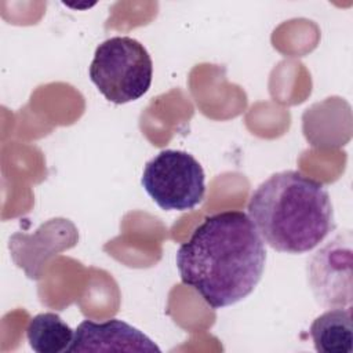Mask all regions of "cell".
I'll list each match as a JSON object with an SVG mask.
<instances>
[{"label":"cell","instance_id":"52a82bcc","mask_svg":"<svg viewBox=\"0 0 353 353\" xmlns=\"http://www.w3.org/2000/svg\"><path fill=\"white\" fill-rule=\"evenodd\" d=\"M74 331L59 314L46 312L30 319L26 327V338L30 347L37 353L68 352Z\"/></svg>","mask_w":353,"mask_h":353},{"label":"cell","instance_id":"6da1fadb","mask_svg":"<svg viewBox=\"0 0 353 353\" xmlns=\"http://www.w3.org/2000/svg\"><path fill=\"white\" fill-rule=\"evenodd\" d=\"M182 283L212 309L247 298L261 281L265 241L243 211L226 210L205 216L176 251Z\"/></svg>","mask_w":353,"mask_h":353},{"label":"cell","instance_id":"277c9868","mask_svg":"<svg viewBox=\"0 0 353 353\" xmlns=\"http://www.w3.org/2000/svg\"><path fill=\"white\" fill-rule=\"evenodd\" d=\"M141 183L150 199L165 211H188L205 194V174L188 152L165 149L145 164Z\"/></svg>","mask_w":353,"mask_h":353},{"label":"cell","instance_id":"7a4b0ae2","mask_svg":"<svg viewBox=\"0 0 353 353\" xmlns=\"http://www.w3.org/2000/svg\"><path fill=\"white\" fill-rule=\"evenodd\" d=\"M247 210L262 240L279 252H309L335 229L327 189L299 171L270 175L252 192Z\"/></svg>","mask_w":353,"mask_h":353},{"label":"cell","instance_id":"3957f363","mask_svg":"<svg viewBox=\"0 0 353 353\" xmlns=\"http://www.w3.org/2000/svg\"><path fill=\"white\" fill-rule=\"evenodd\" d=\"M88 73L109 102L121 105L148 92L153 62L142 43L128 36H114L95 48Z\"/></svg>","mask_w":353,"mask_h":353},{"label":"cell","instance_id":"8992f818","mask_svg":"<svg viewBox=\"0 0 353 353\" xmlns=\"http://www.w3.org/2000/svg\"><path fill=\"white\" fill-rule=\"evenodd\" d=\"M314 347L321 353H352L353 324L350 306L330 309L314 319L310 325Z\"/></svg>","mask_w":353,"mask_h":353},{"label":"cell","instance_id":"5b68a950","mask_svg":"<svg viewBox=\"0 0 353 353\" xmlns=\"http://www.w3.org/2000/svg\"><path fill=\"white\" fill-rule=\"evenodd\" d=\"M68 352H160V347L138 328L123 320L110 319L102 323L81 321L74 330Z\"/></svg>","mask_w":353,"mask_h":353}]
</instances>
